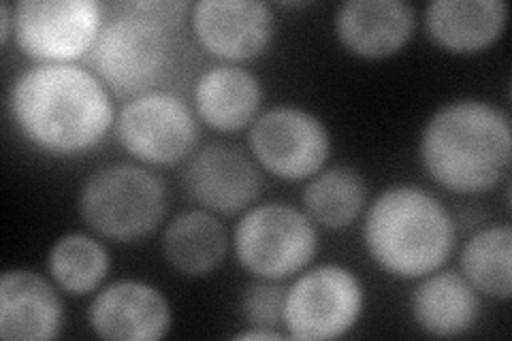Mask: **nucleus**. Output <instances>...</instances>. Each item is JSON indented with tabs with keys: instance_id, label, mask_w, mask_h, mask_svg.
Returning <instances> with one entry per match:
<instances>
[{
	"instance_id": "10",
	"label": "nucleus",
	"mask_w": 512,
	"mask_h": 341,
	"mask_svg": "<svg viewBox=\"0 0 512 341\" xmlns=\"http://www.w3.org/2000/svg\"><path fill=\"white\" fill-rule=\"evenodd\" d=\"M248 143L256 165L288 182L310 180L331 156L329 128L314 113L293 105L261 113Z\"/></svg>"
},
{
	"instance_id": "7",
	"label": "nucleus",
	"mask_w": 512,
	"mask_h": 341,
	"mask_svg": "<svg viewBox=\"0 0 512 341\" xmlns=\"http://www.w3.org/2000/svg\"><path fill=\"white\" fill-rule=\"evenodd\" d=\"M13 37L41 64H73L90 54L105 22L94 0H22L13 7Z\"/></svg>"
},
{
	"instance_id": "16",
	"label": "nucleus",
	"mask_w": 512,
	"mask_h": 341,
	"mask_svg": "<svg viewBox=\"0 0 512 341\" xmlns=\"http://www.w3.org/2000/svg\"><path fill=\"white\" fill-rule=\"evenodd\" d=\"M506 20L504 0H434L425 9L431 41L453 54L487 50L502 37Z\"/></svg>"
},
{
	"instance_id": "3",
	"label": "nucleus",
	"mask_w": 512,
	"mask_h": 341,
	"mask_svg": "<svg viewBox=\"0 0 512 341\" xmlns=\"http://www.w3.org/2000/svg\"><path fill=\"white\" fill-rule=\"evenodd\" d=\"M363 241L382 271L399 280H421L451 258L455 222L431 192L391 186L367 209Z\"/></svg>"
},
{
	"instance_id": "2",
	"label": "nucleus",
	"mask_w": 512,
	"mask_h": 341,
	"mask_svg": "<svg viewBox=\"0 0 512 341\" xmlns=\"http://www.w3.org/2000/svg\"><path fill=\"white\" fill-rule=\"evenodd\" d=\"M419 156L431 180L448 192H487L510 169V120L485 101L448 103L427 120Z\"/></svg>"
},
{
	"instance_id": "22",
	"label": "nucleus",
	"mask_w": 512,
	"mask_h": 341,
	"mask_svg": "<svg viewBox=\"0 0 512 341\" xmlns=\"http://www.w3.org/2000/svg\"><path fill=\"white\" fill-rule=\"evenodd\" d=\"M109 269L107 248L86 233L62 235L47 254V271L54 284L71 297L90 295L105 282Z\"/></svg>"
},
{
	"instance_id": "14",
	"label": "nucleus",
	"mask_w": 512,
	"mask_h": 341,
	"mask_svg": "<svg viewBox=\"0 0 512 341\" xmlns=\"http://www.w3.org/2000/svg\"><path fill=\"white\" fill-rule=\"evenodd\" d=\"M414 9L402 0H348L335 11V37L352 56L380 60L412 39Z\"/></svg>"
},
{
	"instance_id": "9",
	"label": "nucleus",
	"mask_w": 512,
	"mask_h": 341,
	"mask_svg": "<svg viewBox=\"0 0 512 341\" xmlns=\"http://www.w3.org/2000/svg\"><path fill=\"white\" fill-rule=\"evenodd\" d=\"M116 135L133 158L169 167L190 158L199 141V124L178 94L152 90L124 103L116 118Z\"/></svg>"
},
{
	"instance_id": "13",
	"label": "nucleus",
	"mask_w": 512,
	"mask_h": 341,
	"mask_svg": "<svg viewBox=\"0 0 512 341\" xmlns=\"http://www.w3.org/2000/svg\"><path fill=\"white\" fill-rule=\"evenodd\" d=\"M96 337L111 341H156L171 329V305L156 286L120 280L105 286L88 307Z\"/></svg>"
},
{
	"instance_id": "1",
	"label": "nucleus",
	"mask_w": 512,
	"mask_h": 341,
	"mask_svg": "<svg viewBox=\"0 0 512 341\" xmlns=\"http://www.w3.org/2000/svg\"><path fill=\"white\" fill-rule=\"evenodd\" d=\"M9 113L28 143L52 156H73L99 145L116 111L109 90L77 64H37L13 81Z\"/></svg>"
},
{
	"instance_id": "11",
	"label": "nucleus",
	"mask_w": 512,
	"mask_h": 341,
	"mask_svg": "<svg viewBox=\"0 0 512 341\" xmlns=\"http://www.w3.org/2000/svg\"><path fill=\"white\" fill-rule=\"evenodd\" d=\"M182 184L188 197L203 209L216 216H235L261 197L263 173L237 145L210 143L190 154Z\"/></svg>"
},
{
	"instance_id": "26",
	"label": "nucleus",
	"mask_w": 512,
	"mask_h": 341,
	"mask_svg": "<svg viewBox=\"0 0 512 341\" xmlns=\"http://www.w3.org/2000/svg\"><path fill=\"white\" fill-rule=\"evenodd\" d=\"M233 339H284V335L276 329H265V327H252L248 331L237 333Z\"/></svg>"
},
{
	"instance_id": "5",
	"label": "nucleus",
	"mask_w": 512,
	"mask_h": 341,
	"mask_svg": "<svg viewBox=\"0 0 512 341\" xmlns=\"http://www.w3.org/2000/svg\"><path fill=\"white\" fill-rule=\"evenodd\" d=\"M86 58L111 94L135 99L152 92L165 77L171 62V30L111 5V15Z\"/></svg>"
},
{
	"instance_id": "6",
	"label": "nucleus",
	"mask_w": 512,
	"mask_h": 341,
	"mask_svg": "<svg viewBox=\"0 0 512 341\" xmlns=\"http://www.w3.org/2000/svg\"><path fill=\"white\" fill-rule=\"evenodd\" d=\"M233 248L239 265L259 280H286L308 267L318 252L312 218L286 203L246 209L235 226Z\"/></svg>"
},
{
	"instance_id": "23",
	"label": "nucleus",
	"mask_w": 512,
	"mask_h": 341,
	"mask_svg": "<svg viewBox=\"0 0 512 341\" xmlns=\"http://www.w3.org/2000/svg\"><path fill=\"white\" fill-rule=\"evenodd\" d=\"M286 290L288 288L274 280H261L244 290L239 307L250 327L276 329L278 324H284Z\"/></svg>"
},
{
	"instance_id": "17",
	"label": "nucleus",
	"mask_w": 512,
	"mask_h": 341,
	"mask_svg": "<svg viewBox=\"0 0 512 341\" xmlns=\"http://www.w3.org/2000/svg\"><path fill=\"white\" fill-rule=\"evenodd\" d=\"M261 105V79L233 64L205 71L195 86L197 116L220 133H237L254 124Z\"/></svg>"
},
{
	"instance_id": "4",
	"label": "nucleus",
	"mask_w": 512,
	"mask_h": 341,
	"mask_svg": "<svg viewBox=\"0 0 512 341\" xmlns=\"http://www.w3.org/2000/svg\"><path fill=\"white\" fill-rule=\"evenodd\" d=\"M79 216L96 235L116 243L148 237L163 222L167 188L160 177L131 162L94 171L79 190Z\"/></svg>"
},
{
	"instance_id": "18",
	"label": "nucleus",
	"mask_w": 512,
	"mask_h": 341,
	"mask_svg": "<svg viewBox=\"0 0 512 341\" xmlns=\"http://www.w3.org/2000/svg\"><path fill=\"white\" fill-rule=\"evenodd\" d=\"M480 307L474 286L455 271L425 275L410 299L416 327L434 337L466 335L476 327Z\"/></svg>"
},
{
	"instance_id": "15",
	"label": "nucleus",
	"mask_w": 512,
	"mask_h": 341,
	"mask_svg": "<svg viewBox=\"0 0 512 341\" xmlns=\"http://www.w3.org/2000/svg\"><path fill=\"white\" fill-rule=\"evenodd\" d=\"M64 310L56 288L41 273L7 269L0 278V337L50 341L62 333Z\"/></svg>"
},
{
	"instance_id": "24",
	"label": "nucleus",
	"mask_w": 512,
	"mask_h": 341,
	"mask_svg": "<svg viewBox=\"0 0 512 341\" xmlns=\"http://www.w3.org/2000/svg\"><path fill=\"white\" fill-rule=\"evenodd\" d=\"M114 7L156 22L169 30L178 28L190 11V5L184 3V0H128V3H116Z\"/></svg>"
},
{
	"instance_id": "19",
	"label": "nucleus",
	"mask_w": 512,
	"mask_h": 341,
	"mask_svg": "<svg viewBox=\"0 0 512 341\" xmlns=\"http://www.w3.org/2000/svg\"><path fill=\"white\" fill-rule=\"evenodd\" d=\"M229 237L224 224L207 209H190L175 216L163 233V256L178 273L201 278L220 267Z\"/></svg>"
},
{
	"instance_id": "25",
	"label": "nucleus",
	"mask_w": 512,
	"mask_h": 341,
	"mask_svg": "<svg viewBox=\"0 0 512 341\" xmlns=\"http://www.w3.org/2000/svg\"><path fill=\"white\" fill-rule=\"evenodd\" d=\"M13 26H15L13 7L9 3H3V5H0V43H3V45L9 43Z\"/></svg>"
},
{
	"instance_id": "12",
	"label": "nucleus",
	"mask_w": 512,
	"mask_h": 341,
	"mask_svg": "<svg viewBox=\"0 0 512 341\" xmlns=\"http://www.w3.org/2000/svg\"><path fill=\"white\" fill-rule=\"evenodd\" d=\"M190 22L203 50L227 62L259 58L274 39V15L261 0H199Z\"/></svg>"
},
{
	"instance_id": "21",
	"label": "nucleus",
	"mask_w": 512,
	"mask_h": 341,
	"mask_svg": "<svg viewBox=\"0 0 512 341\" xmlns=\"http://www.w3.org/2000/svg\"><path fill=\"white\" fill-rule=\"evenodd\" d=\"M461 271L478 295L506 301L512 295V231L508 224L472 235L461 252Z\"/></svg>"
},
{
	"instance_id": "20",
	"label": "nucleus",
	"mask_w": 512,
	"mask_h": 341,
	"mask_svg": "<svg viewBox=\"0 0 512 341\" xmlns=\"http://www.w3.org/2000/svg\"><path fill=\"white\" fill-rule=\"evenodd\" d=\"M301 199L314 224L340 231L355 222L365 209L367 182L355 169L331 167L310 177Z\"/></svg>"
},
{
	"instance_id": "8",
	"label": "nucleus",
	"mask_w": 512,
	"mask_h": 341,
	"mask_svg": "<svg viewBox=\"0 0 512 341\" xmlns=\"http://www.w3.org/2000/svg\"><path fill=\"white\" fill-rule=\"evenodd\" d=\"M363 284L342 265H320L286 290L284 327L301 341L335 339L355 327L363 312Z\"/></svg>"
}]
</instances>
